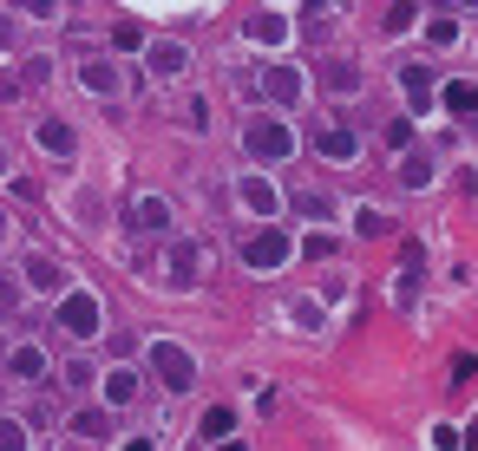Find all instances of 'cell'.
<instances>
[{"label": "cell", "mask_w": 478, "mask_h": 451, "mask_svg": "<svg viewBox=\"0 0 478 451\" xmlns=\"http://www.w3.org/2000/svg\"><path fill=\"white\" fill-rule=\"evenodd\" d=\"M243 151L263 157V164H282V157H295V125H282V118H249L243 125Z\"/></svg>", "instance_id": "1"}, {"label": "cell", "mask_w": 478, "mask_h": 451, "mask_svg": "<svg viewBox=\"0 0 478 451\" xmlns=\"http://www.w3.org/2000/svg\"><path fill=\"white\" fill-rule=\"evenodd\" d=\"M151 373H158L164 386H171V392H184V386L196 380V360H190L177 341H158V347H151Z\"/></svg>", "instance_id": "2"}, {"label": "cell", "mask_w": 478, "mask_h": 451, "mask_svg": "<svg viewBox=\"0 0 478 451\" xmlns=\"http://www.w3.org/2000/svg\"><path fill=\"white\" fill-rule=\"evenodd\" d=\"M60 327L72 334V341H92L99 334V295H66L60 301Z\"/></svg>", "instance_id": "3"}, {"label": "cell", "mask_w": 478, "mask_h": 451, "mask_svg": "<svg viewBox=\"0 0 478 451\" xmlns=\"http://www.w3.org/2000/svg\"><path fill=\"white\" fill-rule=\"evenodd\" d=\"M243 262L249 268H282L289 262V230H256L249 249H243Z\"/></svg>", "instance_id": "4"}, {"label": "cell", "mask_w": 478, "mask_h": 451, "mask_svg": "<svg viewBox=\"0 0 478 451\" xmlns=\"http://www.w3.org/2000/svg\"><path fill=\"white\" fill-rule=\"evenodd\" d=\"M315 151H321L328 164H354V151H360V137H354L348 125H321V131H315Z\"/></svg>", "instance_id": "5"}, {"label": "cell", "mask_w": 478, "mask_h": 451, "mask_svg": "<svg viewBox=\"0 0 478 451\" xmlns=\"http://www.w3.org/2000/svg\"><path fill=\"white\" fill-rule=\"evenodd\" d=\"M20 275H26V281H33V288H40V295H60V288H66V268H60V262H53V256H26V268H20Z\"/></svg>", "instance_id": "6"}, {"label": "cell", "mask_w": 478, "mask_h": 451, "mask_svg": "<svg viewBox=\"0 0 478 451\" xmlns=\"http://www.w3.org/2000/svg\"><path fill=\"white\" fill-rule=\"evenodd\" d=\"M7 373H14V380H26V386H33V380H46V353H40L33 341H26V347H14V353H7Z\"/></svg>", "instance_id": "7"}, {"label": "cell", "mask_w": 478, "mask_h": 451, "mask_svg": "<svg viewBox=\"0 0 478 451\" xmlns=\"http://www.w3.org/2000/svg\"><path fill=\"white\" fill-rule=\"evenodd\" d=\"M263 92L282 99V105H295V99H301V72H295V66H269V72H263Z\"/></svg>", "instance_id": "8"}, {"label": "cell", "mask_w": 478, "mask_h": 451, "mask_svg": "<svg viewBox=\"0 0 478 451\" xmlns=\"http://www.w3.org/2000/svg\"><path fill=\"white\" fill-rule=\"evenodd\" d=\"M164 222H171V210H164V196H138V203H131V230H164Z\"/></svg>", "instance_id": "9"}, {"label": "cell", "mask_w": 478, "mask_h": 451, "mask_svg": "<svg viewBox=\"0 0 478 451\" xmlns=\"http://www.w3.org/2000/svg\"><path fill=\"white\" fill-rule=\"evenodd\" d=\"M196 275H204V249H196V242H177V249H171V281H196Z\"/></svg>", "instance_id": "10"}, {"label": "cell", "mask_w": 478, "mask_h": 451, "mask_svg": "<svg viewBox=\"0 0 478 451\" xmlns=\"http://www.w3.org/2000/svg\"><path fill=\"white\" fill-rule=\"evenodd\" d=\"M289 33V20L282 14H275V7H263L256 20H249V40H263V46H275V40H282Z\"/></svg>", "instance_id": "11"}, {"label": "cell", "mask_w": 478, "mask_h": 451, "mask_svg": "<svg viewBox=\"0 0 478 451\" xmlns=\"http://www.w3.org/2000/svg\"><path fill=\"white\" fill-rule=\"evenodd\" d=\"M230 432H236V412H230V406H210V412H204V438H210V445H230Z\"/></svg>", "instance_id": "12"}, {"label": "cell", "mask_w": 478, "mask_h": 451, "mask_svg": "<svg viewBox=\"0 0 478 451\" xmlns=\"http://www.w3.org/2000/svg\"><path fill=\"white\" fill-rule=\"evenodd\" d=\"M40 145L66 157V151H72V125H60V118H46V125H40Z\"/></svg>", "instance_id": "13"}, {"label": "cell", "mask_w": 478, "mask_h": 451, "mask_svg": "<svg viewBox=\"0 0 478 451\" xmlns=\"http://www.w3.org/2000/svg\"><path fill=\"white\" fill-rule=\"evenodd\" d=\"M131 392H138V373H125V366H119V373H105V399L111 406H125Z\"/></svg>", "instance_id": "14"}, {"label": "cell", "mask_w": 478, "mask_h": 451, "mask_svg": "<svg viewBox=\"0 0 478 451\" xmlns=\"http://www.w3.org/2000/svg\"><path fill=\"white\" fill-rule=\"evenodd\" d=\"M72 432H79V438H111V412H79Z\"/></svg>", "instance_id": "15"}, {"label": "cell", "mask_w": 478, "mask_h": 451, "mask_svg": "<svg viewBox=\"0 0 478 451\" xmlns=\"http://www.w3.org/2000/svg\"><path fill=\"white\" fill-rule=\"evenodd\" d=\"M413 288H419V242L400 249V295H413Z\"/></svg>", "instance_id": "16"}, {"label": "cell", "mask_w": 478, "mask_h": 451, "mask_svg": "<svg viewBox=\"0 0 478 451\" xmlns=\"http://www.w3.org/2000/svg\"><path fill=\"white\" fill-rule=\"evenodd\" d=\"M151 66H158L164 79H171V72H184V46H177V40H164V46L151 52Z\"/></svg>", "instance_id": "17"}, {"label": "cell", "mask_w": 478, "mask_h": 451, "mask_svg": "<svg viewBox=\"0 0 478 451\" xmlns=\"http://www.w3.org/2000/svg\"><path fill=\"white\" fill-rule=\"evenodd\" d=\"M243 203H249V210H263V216H269V210H275V190H269L263 177H249V183H243Z\"/></svg>", "instance_id": "18"}, {"label": "cell", "mask_w": 478, "mask_h": 451, "mask_svg": "<svg viewBox=\"0 0 478 451\" xmlns=\"http://www.w3.org/2000/svg\"><path fill=\"white\" fill-rule=\"evenodd\" d=\"M295 216H334V203L321 190H295Z\"/></svg>", "instance_id": "19"}, {"label": "cell", "mask_w": 478, "mask_h": 451, "mask_svg": "<svg viewBox=\"0 0 478 451\" xmlns=\"http://www.w3.org/2000/svg\"><path fill=\"white\" fill-rule=\"evenodd\" d=\"M321 79H328V92H354V86H360V72H354V66H341V60H334Z\"/></svg>", "instance_id": "20"}, {"label": "cell", "mask_w": 478, "mask_h": 451, "mask_svg": "<svg viewBox=\"0 0 478 451\" xmlns=\"http://www.w3.org/2000/svg\"><path fill=\"white\" fill-rule=\"evenodd\" d=\"M400 79H406V92H413V105H426V92H433V79H426V66H400Z\"/></svg>", "instance_id": "21"}, {"label": "cell", "mask_w": 478, "mask_h": 451, "mask_svg": "<svg viewBox=\"0 0 478 451\" xmlns=\"http://www.w3.org/2000/svg\"><path fill=\"white\" fill-rule=\"evenodd\" d=\"M445 111H478V86H445Z\"/></svg>", "instance_id": "22"}, {"label": "cell", "mask_w": 478, "mask_h": 451, "mask_svg": "<svg viewBox=\"0 0 478 451\" xmlns=\"http://www.w3.org/2000/svg\"><path fill=\"white\" fill-rule=\"evenodd\" d=\"M79 79H86V86H92V92H119V72H111V66H86V72H79Z\"/></svg>", "instance_id": "23"}, {"label": "cell", "mask_w": 478, "mask_h": 451, "mask_svg": "<svg viewBox=\"0 0 478 451\" xmlns=\"http://www.w3.org/2000/svg\"><path fill=\"white\" fill-rule=\"evenodd\" d=\"M400 171H406V183L419 190V183H433V157H406V164H400Z\"/></svg>", "instance_id": "24"}, {"label": "cell", "mask_w": 478, "mask_h": 451, "mask_svg": "<svg viewBox=\"0 0 478 451\" xmlns=\"http://www.w3.org/2000/svg\"><path fill=\"white\" fill-rule=\"evenodd\" d=\"M0 451H26V426H14V418H0Z\"/></svg>", "instance_id": "25"}, {"label": "cell", "mask_w": 478, "mask_h": 451, "mask_svg": "<svg viewBox=\"0 0 478 451\" xmlns=\"http://www.w3.org/2000/svg\"><path fill=\"white\" fill-rule=\"evenodd\" d=\"M14 307H20V281L0 275V315H14Z\"/></svg>", "instance_id": "26"}, {"label": "cell", "mask_w": 478, "mask_h": 451, "mask_svg": "<svg viewBox=\"0 0 478 451\" xmlns=\"http://www.w3.org/2000/svg\"><path fill=\"white\" fill-rule=\"evenodd\" d=\"M0 46H14V20H0Z\"/></svg>", "instance_id": "27"}, {"label": "cell", "mask_w": 478, "mask_h": 451, "mask_svg": "<svg viewBox=\"0 0 478 451\" xmlns=\"http://www.w3.org/2000/svg\"><path fill=\"white\" fill-rule=\"evenodd\" d=\"M125 451H158V445H151V438H131V445H125Z\"/></svg>", "instance_id": "28"}, {"label": "cell", "mask_w": 478, "mask_h": 451, "mask_svg": "<svg viewBox=\"0 0 478 451\" xmlns=\"http://www.w3.org/2000/svg\"><path fill=\"white\" fill-rule=\"evenodd\" d=\"M0 171H7V151H0Z\"/></svg>", "instance_id": "29"}, {"label": "cell", "mask_w": 478, "mask_h": 451, "mask_svg": "<svg viewBox=\"0 0 478 451\" xmlns=\"http://www.w3.org/2000/svg\"><path fill=\"white\" fill-rule=\"evenodd\" d=\"M0 236H7V216H0Z\"/></svg>", "instance_id": "30"}]
</instances>
